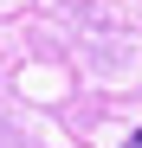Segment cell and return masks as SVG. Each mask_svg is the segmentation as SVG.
<instances>
[{
  "label": "cell",
  "mask_w": 142,
  "mask_h": 148,
  "mask_svg": "<svg viewBox=\"0 0 142 148\" xmlns=\"http://www.w3.org/2000/svg\"><path fill=\"white\" fill-rule=\"evenodd\" d=\"M129 148H142V129H136V135H129Z\"/></svg>",
  "instance_id": "1"
}]
</instances>
